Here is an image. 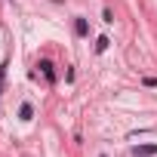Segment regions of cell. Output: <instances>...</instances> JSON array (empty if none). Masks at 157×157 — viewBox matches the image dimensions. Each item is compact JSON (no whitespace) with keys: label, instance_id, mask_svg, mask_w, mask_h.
<instances>
[{"label":"cell","instance_id":"6da1fadb","mask_svg":"<svg viewBox=\"0 0 157 157\" xmlns=\"http://www.w3.org/2000/svg\"><path fill=\"white\" fill-rule=\"evenodd\" d=\"M132 154L136 157H151V154H157V145H139V148H132Z\"/></svg>","mask_w":157,"mask_h":157},{"label":"cell","instance_id":"7a4b0ae2","mask_svg":"<svg viewBox=\"0 0 157 157\" xmlns=\"http://www.w3.org/2000/svg\"><path fill=\"white\" fill-rule=\"evenodd\" d=\"M43 74H46V80H56V74H52V62H40Z\"/></svg>","mask_w":157,"mask_h":157},{"label":"cell","instance_id":"3957f363","mask_svg":"<svg viewBox=\"0 0 157 157\" xmlns=\"http://www.w3.org/2000/svg\"><path fill=\"white\" fill-rule=\"evenodd\" d=\"M31 114H34V108L25 102V105H22V120H31Z\"/></svg>","mask_w":157,"mask_h":157},{"label":"cell","instance_id":"277c9868","mask_svg":"<svg viewBox=\"0 0 157 157\" xmlns=\"http://www.w3.org/2000/svg\"><path fill=\"white\" fill-rule=\"evenodd\" d=\"M74 31H77V34L83 37V34H86V22H83V19H77V25H74Z\"/></svg>","mask_w":157,"mask_h":157}]
</instances>
